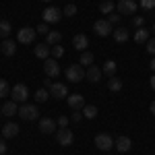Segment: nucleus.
<instances>
[{
    "instance_id": "obj_1",
    "label": "nucleus",
    "mask_w": 155,
    "mask_h": 155,
    "mask_svg": "<svg viewBox=\"0 0 155 155\" xmlns=\"http://www.w3.org/2000/svg\"><path fill=\"white\" fill-rule=\"evenodd\" d=\"M19 116H21V120H37L39 118V110H37V106H33V104H23V106L19 107Z\"/></svg>"
},
{
    "instance_id": "obj_2",
    "label": "nucleus",
    "mask_w": 155,
    "mask_h": 155,
    "mask_svg": "<svg viewBox=\"0 0 155 155\" xmlns=\"http://www.w3.org/2000/svg\"><path fill=\"white\" fill-rule=\"evenodd\" d=\"M11 97H12V101H17V104H25L27 97H29V89L23 83H17L11 89Z\"/></svg>"
},
{
    "instance_id": "obj_3",
    "label": "nucleus",
    "mask_w": 155,
    "mask_h": 155,
    "mask_svg": "<svg viewBox=\"0 0 155 155\" xmlns=\"http://www.w3.org/2000/svg\"><path fill=\"white\" fill-rule=\"evenodd\" d=\"M66 79L71 81V83H81L85 79V71L81 64H71L68 68H66Z\"/></svg>"
},
{
    "instance_id": "obj_4",
    "label": "nucleus",
    "mask_w": 155,
    "mask_h": 155,
    "mask_svg": "<svg viewBox=\"0 0 155 155\" xmlns=\"http://www.w3.org/2000/svg\"><path fill=\"white\" fill-rule=\"evenodd\" d=\"M95 147L99 151H110V149H114V139L107 132H99L95 137Z\"/></svg>"
},
{
    "instance_id": "obj_5",
    "label": "nucleus",
    "mask_w": 155,
    "mask_h": 155,
    "mask_svg": "<svg viewBox=\"0 0 155 155\" xmlns=\"http://www.w3.org/2000/svg\"><path fill=\"white\" fill-rule=\"evenodd\" d=\"M35 35H37V31L33 27H23V29H19V33H17V41H19V44H33V41H35Z\"/></svg>"
},
{
    "instance_id": "obj_6",
    "label": "nucleus",
    "mask_w": 155,
    "mask_h": 155,
    "mask_svg": "<svg viewBox=\"0 0 155 155\" xmlns=\"http://www.w3.org/2000/svg\"><path fill=\"white\" fill-rule=\"evenodd\" d=\"M41 17H44V23H58L64 15H62V11L56 8V6H48L46 11L41 12Z\"/></svg>"
},
{
    "instance_id": "obj_7",
    "label": "nucleus",
    "mask_w": 155,
    "mask_h": 155,
    "mask_svg": "<svg viewBox=\"0 0 155 155\" xmlns=\"http://www.w3.org/2000/svg\"><path fill=\"white\" fill-rule=\"evenodd\" d=\"M93 31H95L99 37H107L114 29H112V23H110L107 19H99V21H95V25H93Z\"/></svg>"
},
{
    "instance_id": "obj_8",
    "label": "nucleus",
    "mask_w": 155,
    "mask_h": 155,
    "mask_svg": "<svg viewBox=\"0 0 155 155\" xmlns=\"http://www.w3.org/2000/svg\"><path fill=\"white\" fill-rule=\"evenodd\" d=\"M56 141H58V145H62V147H68V145H72V141H74V134H72L71 128H58Z\"/></svg>"
},
{
    "instance_id": "obj_9",
    "label": "nucleus",
    "mask_w": 155,
    "mask_h": 155,
    "mask_svg": "<svg viewBox=\"0 0 155 155\" xmlns=\"http://www.w3.org/2000/svg\"><path fill=\"white\" fill-rule=\"evenodd\" d=\"M44 72L48 74L50 79L58 77V74H60V64L56 62V58H48V60H44Z\"/></svg>"
},
{
    "instance_id": "obj_10",
    "label": "nucleus",
    "mask_w": 155,
    "mask_h": 155,
    "mask_svg": "<svg viewBox=\"0 0 155 155\" xmlns=\"http://www.w3.org/2000/svg\"><path fill=\"white\" fill-rule=\"evenodd\" d=\"M50 95L56 97V99H64V97H68V87H66L64 83H52Z\"/></svg>"
},
{
    "instance_id": "obj_11",
    "label": "nucleus",
    "mask_w": 155,
    "mask_h": 155,
    "mask_svg": "<svg viewBox=\"0 0 155 155\" xmlns=\"http://www.w3.org/2000/svg\"><path fill=\"white\" fill-rule=\"evenodd\" d=\"M116 8L120 15H132V12H137V2L134 0H118Z\"/></svg>"
},
{
    "instance_id": "obj_12",
    "label": "nucleus",
    "mask_w": 155,
    "mask_h": 155,
    "mask_svg": "<svg viewBox=\"0 0 155 155\" xmlns=\"http://www.w3.org/2000/svg\"><path fill=\"white\" fill-rule=\"evenodd\" d=\"M66 101H68V107L71 110H83L87 104H85V97L81 93H72V95L66 97Z\"/></svg>"
},
{
    "instance_id": "obj_13",
    "label": "nucleus",
    "mask_w": 155,
    "mask_h": 155,
    "mask_svg": "<svg viewBox=\"0 0 155 155\" xmlns=\"http://www.w3.org/2000/svg\"><path fill=\"white\" fill-rule=\"evenodd\" d=\"M72 48L85 52V50L89 48V39H87V35H85V33H77V35L72 37Z\"/></svg>"
},
{
    "instance_id": "obj_14",
    "label": "nucleus",
    "mask_w": 155,
    "mask_h": 155,
    "mask_svg": "<svg viewBox=\"0 0 155 155\" xmlns=\"http://www.w3.org/2000/svg\"><path fill=\"white\" fill-rule=\"evenodd\" d=\"M33 54H35L37 58H41V60H48L50 54H52V46H48L46 41H44V44H37L35 48H33Z\"/></svg>"
},
{
    "instance_id": "obj_15",
    "label": "nucleus",
    "mask_w": 155,
    "mask_h": 155,
    "mask_svg": "<svg viewBox=\"0 0 155 155\" xmlns=\"http://www.w3.org/2000/svg\"><path fill=\"white\" fill-rule=\"evenodd\" d=\"M2 137L4 139H12V137H17L19 134V124H15V122H6L4 126H2Z\"/></svg>"
},
{
    "instance_id": "obj_16",
    "label": "nucleus",
    "mask_w": 155,
    "mask_h": 155,
    "mask_svg": "<svg viewBox=\"0 0 155 155\" xmlns=\"http://www.w3.org/2000/svg\"><path fill=\"white\" fill-rule=\"evenodd\" d=\"M114 147L118 149L120 153H126V151H130V147H132V141L128 139V137H118V139L114 141Z\"/></svg>"
},
{
    "instance_id": "obj_17",
    "label": "nucleus",
    "mask_w": 155,
    "mask_h": 155,
    "mask_svg": "<svg viewBox=\"0 0 155 155\" xmlns=\"http://www.w3.org/2000/svg\"><path fill=\"white\" fill-rule=\"evenodd\" d=\"M101 74H104L101 68H97V66L91 64V66H87V71H85V79H89L91 83H97V81L101 79Z\"/></svg>"
},
{
    "instance_id": "obj_18",
    "label": "nucleus",
    "mask_w": 155,
    "mask_h": 155,
    "mask_svg": "<svg viewBox=\"0 0 155 155\" xmlns=\"http://www.w3.org/2000/svg\"><path fill=\"white\" fill-rule=\"evenodd\" d=\"M0 50H2L4 56H15V52H17V41H12V39H4V41L0 44Z\"/></svg>"
},
{
    "instance_id": "obj_19",
    "label": "nucleus",
    "mask_w": 155,
    "mask_h": 155,
    "mask_svg": "<svg viewBox=\"0 0 155 155\" xmlns=\"http://www.w3.org/2000/svg\"><path fill=\"white\" fill-rule=\"evenodd\" d=\"M39 130L44 132V134H50V132L56 130V122L52 118H41L39 120Z\"/></svg>"
},
{
    "instance_id": "obj_20",
    "label": "nucleus",
    "mask_w": 155,
    "mask_h": 155,
    "mask_svg": "<svg viewBox=\"0 0 155 155\" xmlns=\"http://www.w3.org/2000/svg\"><path fill=\"white\" fill-rule=\"evenodd\" d=\"M112 35H114V39H116L118 44H124V41L130 37V33H128V29H124V27H116V29L112 31Z\"/></svg>"
},
{
    "instance_id": "obj_21",
    "label": "nucleus",
    "mask_w": 155,
    "mask_h": 155,
    "mask_svg": "<svg viewBox=\"0 0 155 155\" xmlns=\"http://www.w3.org/2000/svg\"><path fill=\"white\" fill-rule=\"evenodd\" d=\"M116 71H118V64L114 60H106V64L101 66V72L106 77H116Z\"/></svg>"
},
{
    "instance_id": "obj_22",
    "label": "nucleus",
    "mask_w": 155,
    "mask_h": 155,
    "mask_svg": "<svg viewBox=\"0 0 155 155\" xmlns=\"http://www.w3.org/2000/svg\"><path fill=\"white\" fill-rule=\"evenodd\" d=\"M2 110V114L4 116H15V114H19V107H17V101H4V106L0 107Z\"/></svg>"
},
{
    "instance_id": "obj_23",
    "label": "nucleus",
    "mask_w": 155,
    "mask_h": 155,
    "mask_svg": "<svg viewBox=\"0 0 155 155\" xmlns=\"http://www.w3.org/2000/svg\"><path fill=\"white\" fill-rule=\"evenodd\" d=\"M60 41H62V33L60 31H50L48 35H46V44L48 46H58Z\"/></svg>"
},
{
    "instance_id": "obj_24",
    "label": "nucleus",
    "mask_w": 155,
    "mask_h": 155,
    "mask_svg": "<svg viewBox=\"0 0 155 155\" xmlns=\"http://www.w3.org/2000/svg\"><path fill=\"white\" fill-rule=\"evenodd\" d=\"M134 41H137V44H147V41H149V31L143 29V27H139V29L134 31Z\"/></svg>"
},
{
    "instance_id": "obj_25",
    "label": "nucleus",
    "mask_w": 155,
    "mask_h": 155,
    "mask_svg": "<svg viewBox=\"0 0 155 155\" xmlns=\"http://www.w3.org/2000/svg\"><path fill=\"white\" fill-rule=\"evenodd\" d=\"M107 89L114 91V93L122 91V79H118V77H110V81H107Z\"/></svg>"
},
{
    "instance_id": "obj_26",
    "label": "nucleus",
    "mask_w": 155,
    "mask_h": 155,
    "mask_svg": "<svg viewBox=\"0 0 155 155\" xmlns=\"http://www.w3.org/2000/svg\"><path fill=\"white\" fill-rule=\"evenodd\" d=\"M79 64H81V66H91V64H93V54L85 50L83 54H81V58H79Z\"/></svg>"
},
{
    "instance_id": "obj_27",
    "label": "nucleus",
    "mask_w": 155,
    "mask_h": 155,
    "mask_svg": "<svg viewBox=\"0 0 155 155\" xmlns=\"http://www.w3.org/2000/svg\"><path fill=\"white\" fill-rule=\"evenodd\" d=\"M33 97H35L37 104H44V101H46V99L50 97V89H46V87H44V89H37Z\"/></svg>"
},
{
    "instance_id": "obj_28",
    "label": "nucleus",
    "mask_w": 155,
    "mask_h": 155,
    "mask_svg": "<svg viewBox=\"0 0 155 155\" xmlns=\"http://www.w3.org/2000/svg\"><path fill=\"white\" fill-rule=\"evenodd\" d=\"M114 8H116V4H114L112 0H104V2L99 4V11L104 12V15H110V12H114Z\"/></svg>"
},
{
    "instance_id": "obj_29",
    "label": "nucleus",
    "mask_w": 155,
    "mask_h": 155,
    "mask_svg": "<svg viewBox=\"0 0 155 155\" xmlns=\"http://www.w3.org/2000/svg\"><path fill=\"white\" fill-rule=\"evenodd\" d=\"M8 35H11V23H6V21H0V37L8 39Z\"/></svg>"
},
{
    "instance_id": "obj_30",
    "label": "nucleus",
    "mask_w": 155,
    "mask_h": 155,
    "mask_svg": "<svg viewBox=\"0 0 155 155\" xmlns=\"http://www.w3.org/2000/svg\"><path fill=\"white\" fill-rule=\"evenodd\" d=\"M11 93V85H8V81L6 79H0V97H6Z\"/></svg>"
},
{
    "instance_id": "obj_31",
    "label": "nucleus",
    "mask_w": 155,
    "mask_h": 155,
    "mask_svg": "<svg viewBox=\"0 0 155 155\" xmlns=\"http://www.w3.org/2000/svg\"><path fill=\"white\" fill-rule=\"evenodd\" d=\"M83 116L85 118H95L97 116V107L95 106H85L83 107Z\"/></svg>"
},
{
    "instance_id": "obj_32",
    "label": "nucleus",
    "mask_w": 155,
    "mask_h": 155,
    "mask_svg": "<svg viewBox=\"0 0 155 155\" xmlns=\"http://www.w3.org/2000/svg\"><path fill=\"white\" fill-rule=\"evenodd\" d=\"M62 15H64V17H74V15H77V6H74V4H66L64 11H62Z\"/></svg>"
},
{
    "instance_id": "obj_33",
    "label": "nucleus",
    "mask_w": 155,
    "mask_h": 155,
    "mask_svg": "<svg viewBox=\"0 0 155 155\" xmlns=\"http://www.w3.org/2000/svg\"><path fill=\"white\" fill-rule=\"evenodd\" d=\"M62 56H64V48H62V46H52V58H62Z\"/></svg>"
},
{
    "instance_id": "obj_34",
    "label": "nucleus",
    "mask_w": 155,
    "mask_h": 155,
    "mask_svg": "<svg viewBox=\"0 0 155 155\" xmlns=\"http://www.w3.org/2000/svg\"><path fill=\"white\" fill-rule=\"evenodd\" d=\"M139 4H141V8H145V11L155 8V0H139Z\"/></svg>"
},
{
    "instance_id": "obj_35",
    "label": "nucleus",
    "mask_w": 155,
    "mask_h": 155,
    "mask_svg": "<svg viewBox=\"0 0 155 155\" xmlns=\"http://www.w3.org/2000/svg\"><path fill=\"white\" fill-rule=\"evenodd\" d=\"M107 21L112 23V27L118 25L120 23V12H110V15H107Z\"/></svg>"
},
{
    "instance_id": "obj_36",
    "label": "nucleus",
    "mask_w": 155,
    "mask_h": 155,
    "mask_svg": "<svg viewBox=\"0 0 155 155\" xmlns=\"http://www.w3.org/2000/svg\"><path fill=\"white\" fill-rule=\"evenodd\" d=\"M35 31H37V33H41V35H48V33H50L48 23H39V27H35Z\"/></svg>"
},
{
    "instance_id": "obj_37",
    "label": "nucleus",
    "mask_w": 155,
    "mask_h": 155,
    "mask_svg": "<svg viewBox=\"0 0 155 155\" xmlns=\"http://www.w3.org/2000/svg\"><path fill=\"white\" fill-rule=\"evenodd\" d=\"M147 52H149V54H153V56H155V37H153V39L149 37V41H147Z\"/></svg>"
},
{
    "instance_id": "obj_38",
    "label": "nucleus",
    "mask_w": 155,
    "mask_h": 155,
    "mask_svg": "<svg viewBox=\"0 0 155 155\" xmlns=\"http://www.w3.org/2000/svg\"><path fill=\"white\" fill-rule=\"evenodd\" d=\"M85 116H83V112H79V110H72V122H81Z\"/></svg>"
},
{
    "instance_id": "obj_39",
    "label": "nucleus",
    "mask_w": 155,
    "mask_h": 155,
    "mask_svg": "<svg viewBox=\"0 0 155 155\" xmlns=\"http://www.w3.org/2000/svg\"><path fill=\"white\" fill-rule=\"evenodd\" d=\"M58 126L60 128H66V126H68V118H66V116H60L58 118Z\"/></svg>"
},
{
    "instance_id": "obj_40",
    "label": "nucleus",
    "mask_w": 155,
    "mask_h": 155,
    "mask_svg": "<svg viewBox=\"0 0 155 155\" xmlns=\"http://www.w3.org/2000/svg\"><path fill=\"white\" fill-rule=\"evenodd\" d=\"M132 23H134V27H143L145 19H143V17H134V19H132Z\"/></svg>"
},
{
    "instance_id": "obj_41",
    "label": "nucleus",
    "mask_w": 155,
    "mask_h": 155,
    "mask_svg": "<svg viewBox=\"0 0 155 155\" xmlns=\"http://www.w3.org/2000/svg\"><path fill=\"white\" fill-rule=\"evenodd\" d=\"M4 153H6V141L0 139V155H4Z\"/></svg>"
},
{
    "instance_id": "obj_42",
    "label": "nucleus",
    "mask_w": 155,
    "mask_h": 155,
    "mask_svg": "<svg viewBox=\"0 0 155 155\" xmlns=\"http://www.w3.org/2000/svg\"><path fill=\"white\" fill-rule=\"evenodd\" d=\"M149 85H151V89H153V91H155V72H153V77L149 79Z\"/></svg>"
},
{
    "instance_id": "obj_43",
    "label": "nucleus",
    "mask_w": 155,
    "mask_h": 155,
    "mask_svg": "<svg viewBox=\"0 0 155 155\" xmlns=\"http://www.w3.org/2000/svg\"><path fill=\"white\" fill-rule=\"evenodd\" d=\"M149 110H151V114L155 116V101H151V106H149Z\"/></svg>"
},
{
    "instance_id": "obj_44",
    "label": "nucleus",
    "mask_w": 155,
    "mask_h": 155,
    "mask_svg": "<svg viewBox=\"0 0 155 155\" xmlns=\"http://www.w3.org/2000/svg\"><path fill=\"white\" fill-rule=\"evenodd\" d=\"M149 66H151V71L155 72V56H153V60H151V64H149Z\"/></svg>"
},
{
    "instance_id": "obj_45",
    "label": "nucleus",
    "mask_w": 155,
    "mask_h": 155,
    "mask_svg": "<svg viewBox=\"0 0 155 155\" xmlns=\"http://www.w3.org/2000/svg\"><path fill=\"white\" fill-rule=\"evenodd\" d=\"M44 2H50V0H44Z\"/></svg>"
},
{
    "instance_id": "obj_46",
    "label": "nucleus",
    "mask_w": 155,
    "mask_h": 155,
    "mask_svg": "<svg viewBox=\"0 0 155 155\" xmlns=\"http://www.w3.org/2000/svg\"><path fill=\"white\" fill-rule=\"evenodd\" d=\"M0 114H2V110H0Z\"/></svg>"
},
{
    "instance_id": "obj_47",
    "label": "nucleus",
    "mask_w": 155,
    "mask_h": 155,
    "mask_svg": "<svg viewBox=\"0 0 155 155\" xmlns=\"http://www.w3.org/2000/svg\"><path fill=\"white\" fill-rule=\"evenodd\" d=\"M153 31H155V27H153Z\"/></svg>"
},
{
    "instance_id": "obj_48",
    "label": "nucleus",
    "mask_w": 155,
    "mask_h": 155,
    "mask_svg": "<svg viewBox=\"0 0 155 155\" xmlns=\"http://www.w3.org/2000/svg\"><path fill=\"white\" fill-rule=\"evenodd\" d=\"M0 130H2V128H0Z\"/></svg>"
}]
</instances>
